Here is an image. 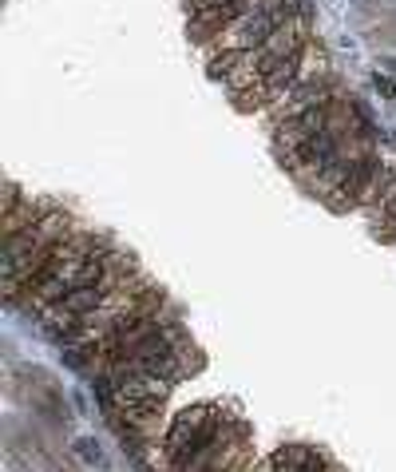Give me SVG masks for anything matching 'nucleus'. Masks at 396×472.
Wrapping results in <instances>:
<instances>
[{
  "instance_id": "5",
  "label": "nucleus",
  "mask_w": 396,
  "mask_h": 472,
  "mask_svg": "<svg viewBox=\"0 0 396 472\" xmlns=\"http://www.w3.org/2000/svg\"><path fill=\"white\" fill-rule=\"evenodd\" d=\"M321 472H345V468H341V464H333V461H329V464H325V468H321Z\"/></svg>"
},
{
  "instance_id": "3",
  "label": "nucleus",
  "mask_w": 396,
  "mask_h": 472,
  "mask_svg": "<svg viewBox=\"0 0 396 472\" xmlns=\"http://www.w3.org/2000/svg\"><path fill=\"white\" fill-rule=\"evenodd\" d=\"M76 452L79 456H88L91 464H103V449H99L95 441H76Z\"/></svg>"
},
{
  "instance_id": "1",
  "label": "nucleus",
  "mask_w": 396,
  "mask_h": 472,
  "mask_svg": "<svg viewBox=\"0 0 396 472\" xmlns=\"http://www.w3.org/2000/svg\"><path fill=\"white\" fill-rule=\"evenodd\" d=\"M325 464H329L325 452L309 449V444H286V449L274 452L266 472H321Z\"/></svg>"
},
{
  "instance_id": "6",
  "label": "nucleus",
  "mask_w": 396,
  "mask_h": 472,
  "mask_svg": "<svg viewBox=\"0 0 396 472\" xmlns=\"http://www.w3.org/2000/svg\"><path fill=\"white\" fill-rule=\"evenodd\" d=\"M254 472H257V468H254Z\"/></svg>"
},
{
  "instance_id": "2",
  "label": "nucleus",
  "mask_w": 396,
  "mask_h": 472,
  "mask_svg": "<svg viewBox=\"0 0 396 472\" xmlns=\"http://www.w3.org/2000/svg\"><path fill=\"white\" fill-rule=\"evenodd\" d=\"M103 301H107L103 282H88V286H71V290L64 294V301H59V306H64L68 313H76L79 322H83L88 313H95L99 306H103Z\"/></svg>"
},
{
  "instance_id": "4",
  "label": "nucleus",
  "mask_w": 396,
  "mask_h": 472,
  "mask_svg": "<svg viewBox=\"0 0 396 472\" xmlns=\"http://www.w3.org/2000/svg\"><path fill=\"white\" fill-rule=\"evenodd\" d=\"M376 91H380V96H396V84L380 76V80H376Z\"/></svg>"
}]
</instances>
